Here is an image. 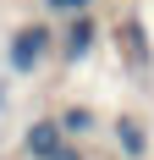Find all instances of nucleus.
Masks as SVG:
<instances>
[{
    "instance_id": "1",
    "label": "nucleus",
    "mask_w": 154,
    "mask_h": 160,
    "mask_svg": "<svg viewBox=\"0 0 154 160\" xmlns=\"http://www.w3.org/2000/svg\"><path fill=\"white\" fill-rule=\"evenodd\" d=\"M50 55V28H39V22H28V28L11 33V50H6V66L11 72H33V66Z\"/></svg>"
},
{
    "instance_id": "2",
    "label": "nucleus",
    "mask_w": 154,
    "mask_h": 160,
    "mask_svg": "<svg viewBox=\"0 0 154 160\" xmlns=\"http://www.w3.org/2000/svg\"><path fill=\"white\" fill-rule=\"evenodd\" d=\"M61 144H66V132L55 127V116H44V122H28V132H22V155H28V160H50Z\"/></svg>"
},
{
    "instance_id": "3",
    "label": "nucleus",
    "mask_w": 154,
    "mask_h": 160,
    "mask_svg": "<svg viewBox=\"0 0 154 160\" xmlns=\"http://www.w3.org/2000/svg\"><path fill=\"white\" fill-rule=\"evenodd\" d=\"M94 33H99V28H94V17H88V11H83V17H72V28H66V44H61V55H66V61H83V55L94 50Z\"/></svg>"
},
{
    "instance_id": "4",
    "label": "nucleus",
    "mask_w": 154,
    "mask_h": 160,
    "mask_svg": "<svg viewBox=\"0 0 154 160\" xmlns=\"http://www.w3.org/2000/svg\"><path fill=\"white\" fill-rule=\"evenodd\" d=\"M116 144H121L127 160H149V132H143L132 116H121V122H116Z\"/></svg>"
},
{
    "instance_id": "5",
    "label": "nucleus",
    "mask_w": 154,
    "mask_h": 160,
    "mask_svg": "<svg viewBox=\"0 0 154 160\" xmlns=\"http://www.w3.org/2000/svg\"><path fill=\"white\" fill-rule=\"evenodd\" d=\"M55 127H61V132H66V138H72V132H88V127H94V116H88V111H83V105H66V111H61V116H55Z\"/></svg>"
},
{
    "instance_id": "6",
    "label": "nucleus",
    "mask_w": 154,
    "mask_h": 160,
    "mask_svg": "<svg viewBox=\"0 0 154 160\" xmlns=\"http://www.w3.org/2000/svg\"><path fill=\"white\" fill-rule=\"evenodd\" d=\"M44 6H50L55 17H83V11L94 6V0H44Z\"/></svg>"
},
{
    "instance_id": "7",
    "label": "nucleus",
    "mask_w": 154,
    "mask_h": 160,
    "mask_svg": "<svg viewBox=\"0 0 154 160\" xmlns=\"http://www.w3.org/2000/svg\"><path fill=\"white\" fill-rule=\"evenodd\" d=\"M50 160H83V155H77L72 144H61V149H55V155H50Z\"/></svg>"
},
{
    "instance_id": "8",
    "label": "nucleus",
    "mask_w": 154,
    "mask_h": 160,
    "mask_svg": "<svg viewBox=\"0 0 154 160\" xmlns=\"http://www.w3.org/2000/svg\"><path fill=\"white\" fill-rule=\"evenodd\" d=\"M0 111H6V88H0Z\"/></svg>"
}]
</instances>
